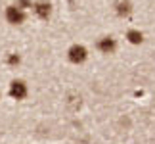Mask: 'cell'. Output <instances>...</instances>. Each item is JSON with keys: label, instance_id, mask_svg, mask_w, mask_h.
Masks as SVG:
<instances>
[{"label": "cell", "instance_id": "cell-1", "mask_svg": "<svg viewBox=\"0 0 155 144\" xmlns=\"http://www.w3.org/2000/svg\"><path fill=\"white\" fill-rule=\"evenodd\" d=\"M6 19H8V23H12V25H21V23L25 21V10H21L17 4L8 6V8H6Z\"/></svg>", "mask_w": 155, "mask_h": 144}, {"label": "cell", "instance_id": "cell-2", "mask_svg": "<svg viewBox=\"0 0 155 144\" xmlns=\"http://www.w3.org/2000/svg\"><path fill=\"white\" fill-rule=\"evenodd\" d=\"M67 58H69V62H73V63H82L88 58V50L84 46H81V44H75V46L69 48Z\"/></svg>", "mask_w": 155, "mask_h": 144}, {"label": "cell", "instance_id": "cell-3", "mask_svg": "<svg viewBox=\"0 0 155 144\" xmlns=\"http://www.w3.org/2000/svg\"><path fill=\"white\" fill-rule=\"evenodd\" d=\"M10 96L15 100H23L27 96V85L23 81H14L10 85Z\"/></svg>", "mask_w": 155, "mask_h": 144}, {"label": "cell", "instance_id": "cell-4", "mask_svg": "<svg viewBox=\"0 0 155 144\" xmlns=\"http://www.w3.org/2000/svg\"><path fill=\"white\" fill-rule=\"evenodd\" d=\"M33 10L40 19H48L50 17V12H52V6L48 2H35L33 4Z\"/></svg>", "mask_w": 155, "mask_h": 144}, {"label": "cell", "instance_id": "cell-5", "mask_svg": "<svg viewBox=\"0 0 155 144\" xmlns=\"http://www.w3.org/2000/svg\"><path fill=\"white\" fill-rule=\"evenodd\" d=\"M98 48H100V52H104V54H111L117 48V43H115V39H111V37H104V39H100Z\"/></svg>", "mask_w": 155, "mask_h": 144}, {"label": "cell", "instance_id": "cell-6", "mask_svg": "<svg viewBox=\"0 0 155 144\" xmlns=\"http://www.w3.org/2000/svg\"><path fill=\"white\" fill-rule=\"evenodd\" d=\"M115 10H117V14L121 17H124V15H128L130 12H132V4H130L128 0H117Z\"/></svg>", "mask_w": 155, "mask_h": 144}, {"label": "cell", "instance_id": "cell-7", "mask_svg": "<svg viewBox=\"0 0 155 144\" xmlns=\"http://www.w3.org/2000/svg\"><path fill=\"white\" fill-rule=\"evenodd\" d=\"M127 39H128V43H132V44H140L142 40H144V35L140 31H128Z\"/></svg>", "mask_w": 155, "mask_h": 144}, {"label": "cell", "instance_id": "cell-8", "mask_svg": "<svg viewBox=\"0 0 155 144\" xmlns=\"http://www.w3.org/2000/svg\"><path fill=\"white\" fill-rule=\"evenodd\" d=\"M17 6L21 10H27V8H33V2L31 0H17Z\"/></svg>", "mask_w": 155, "mask_h": 144}, {"label": "cell", "instance_id": "cell-9", "mask_svg": "<svg viewBox=\"0 0 155 144\" xmlns=\"http://www.w3.org/2000/svg\"><path fill=\"white\" fill-rule=\"evenodd\" d=\"M8 63L10 65H17L19 63V56H17V54H12V56L8 58Z\"/></svg>", "mask_w": 155, "mask_h": 144}]
</instances>
